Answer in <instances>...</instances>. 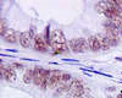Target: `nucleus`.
<instances>
[{
  "instance_id": "25",
  "label": "nucleus",
  "mask_w": 122,
  "mask_h": 98,
  "mask_svg": "<svg viewBox=\"0 0 122 98\" xmlns=\"http://www.w3.org/2000/svg\"><path fill=\"white\" fill-rule=\"evenodd\" d=\"M116 3H117V5H118L120 7H122V1H118V0H116Z\"/></svg>"
},
{
  "instance_id": "2",
  "label": "nucleus",
  "mask_w": 122,
  "mask_h": 98,
  "mask_svg": "<svg viewBox=\"0 0 122 98\" xmlns=\"http://www.w3.org/2000/svg\"><path fill=\"white\" fill-rule=\"evenodd\" d=\"M61 75H62V72L60 70H51L50 71V76H49V80H48V87L54 88L55 86L61 83Z\"/></svg>"
},
{
  "instance_id": "16",
  "label": "nucleus",
  "mask_w": 122,
  "mask_h": 98,
  "mask_svg": "<svg viewBox=\"0 0 122 98\" xmlns=\"http://www.w3.org/2000/svg\"><path fill=\"white\" fill-rule=\"evenodd\" d=\"M106 36H107L109 41H110L111 47H116V45H118V43H120V36H114V34H106Z\"/></svg>"
},
{
  "instance_id": "1",
  "label": "nucleus",
  "mask_w": 122,
  "mask_h": 98,
  "mask_svg": "<svg viewBox=\"0 0 122 98\" xmlns=\"http://www.w3.org/2000/svg\"><path fill=\"white\" fill-rule=\"evenodd\" d=\"M68 48L73 53H86L87 50H90L88 39L86 38H72L68 42Z\"/></svg>"
},
{
  "instance_id": "6",
  "label": "nucleus",
  "mask_w": 122,
  "mask_h": 98,
  "mask_svg": "<svg viewBox=\"0 0 122 98\" xmlns=\"http://www.w3.org/2000/svg\"><path fill=\"white\" fill-rule=\"evenodd\" d=\"M18 41H20V43H21V45H22L23 48H29L30 45H32L33 39H32V37L29 36V32L25 31V32H21V33H20Z\"/></svg>"
},
{
  "instance_id": "20",
  "label": "nucleus",
  "mask_w": 122,
  "mask_h": 98,
  "mask_svg": "<svg viewBox=\"0 0 122 98\" xmlns=\"http://www.w3.org/2000/svg\"><path fill=\"white\" fill-rule=\"evenodd\" d=\"M6 31H7V27H6V25H5V20L3 18V20H1V26H0V33H1V36H4Z\"/></svg>"
},
{
  "instance_id": "21",
  "label": "nucleus",
  "mask_w": 122,
  "mask_h": 98,
  "mask_svg": "<svg viewBox=\"0 0 122 98\" xmlns=\"http://www.w3.org/2000/svg\"><path fill=\"white\" fill-rule=\"evenodd\" d=\"M11 66H12L14 69H17V70H20V69H25V65L21 64V63H12Z\"/></svg>"
},
{
  "instance_id": "17",
  "label": "nucleus",
  "mask_w": 122,
  "mask_h": 98,
  "mask_svg": "<svg viewBox=\"0 0 122 98\" xmlns=\"http://www.w3.org/2000/svg\"><path fill=\"white\" fill-rule=\"evenodd\" d=\"M112 23L115 25V27H117L120 31H122V16L121 15H117V16H115L112 20Z\"/></svg>"
},
{
  "instance_id": "27",
  "label": "nucleus",
  "mask_w": 122,
  "mask_h": 98,
  "mask_svg": "<svg viewBox=\"0 0 122 98\" xmlns=\"http://www.w3.org/2000/svg\"><path fill=\"white\" fill-rule=\"evenodd\" d=\"M116 98H122V94H121V93H120V94H118V96H117V97H116Z\"/></svg>"
},
{
  "instance_id": "22",
  "label": "nucleus",
  "mask_w": 122,
  "mask_h": 98,
  "mask_svg": "<svg viewBox=\"0 0 122 98\" xmlns=\"http://www.w3.org/2000/svg\"><path fill=\"white\" fill-rule=\"evenodd\" d=\"M107 91H109V92H114V91H116V87H115V86H111V87L107 88Z\"/></svg>"
},
{
  "instance_id": "14",
  "label": "nucleus",
  "mask_w": 122,
  "mask_h": 98,
  "mask_svg": "<svg viewBox=\"0 0 122 98\" xmlns=\"http://www.w3.org/2000/svg\"><path fill=\"white\" fill-rule=\"evenodd\" d=\"M66 92H70V85L67 83H61L55 91V96H60L62 93H66Z\"/></svg>"
},
{
  "instance_id": "5",
  "label": "nucleus",
  "mask_w": 122,
  "mask_h": 98,
  "mask_svg": "<svg viewBox=\"0 0 122 98\" xmlns=\"http://www.w3.org/2000/svg\"><path fill=\"white\" fill-rule=\"evenodd\" d=\"M51 42L60 43V44H66V37L61 29H53L51 31Z\"/></svg>"
},
{
  "instance_id": "26",
  "label": "nucleus",
  "mask_w": 122,
  "mask_h": 98,
  "mask_svg": "<svg viewBox=\"0 0 122 98\" xmlns=\"http://www.w3.org/2000/svg\"><path fill=\"white\" fill-rule=\"evenodd\" d=\"M115 60H117V61H122V58H120V56H116V58H115Z\"/></svg>"
},
{
  "instance_id": "28",
  "label": "nucleus",
  "mask_w": 122,
  "mask_h": 98,
  "mask_svg": "<svg viewBox=\"0 0 122 98\" xmlns=\"http://www.w3.org/2000/svg\"><path fill=\"white\" fill-rule=\"evenodd\" d=\"M120 82H121V83H122V80H120Z\"/></svg>"
},
{
  "instance_id": "13",
  "label": "nucleus",
  "mask_w": 122,
  "mask_h": 98,
  "mask_svg": "<svg viewBox=\"0 0 122 98\" xmlns=\"http://www.w3.org/2000/svg\"><path fill=\"white\" fill-rule=\"evenodd\" d=\"M94 9H95V11L98 14H104L106 11V9H107V3L106 1H98L95 4Z\"/></svg>"
},
{
  "instance_id": "10",
  "label": "nucleus",
  "mask_w": 122,
  "mask_h": 98,
  "mask_svg": "<svg viewBox=\"0 0 122 98\" xmlns=\"http://www.w3.org/2000/svg\"><path fill=\"white\" fill-rule=\"evenodd\" d=\"M84 86H83V82L78 80V78H76V80H72L70 82V92L71 94H73L75 92L79 91V90H83Z\"/></svg>"
},
{
  "instance_id": "24",
  "label": "nucleus",
  "mask_w": 122,
  "mask_h": 98,
  "mask_svg": "<svg viewBox=\"0 0 122 98\" xmlns=\"http://www.w3.org/2000/svg\"><path fill=\"white\" fill-rule=\"evenodd\" d=\"M7 52H12V53H17L16 49H7Z\"/></svg>"
},
{
  "instance_id": "12",
  "label": "nucleus",
  "mask_w": 122,
  "mask_h": 98,
  "mask_svg": "<svg viewBox=\"0 0 122 98\" xmlns=\"http://www.w3.org/2000/svg\"><path fill=\"white\" fill-rule=\"evenodd\" d=\"M23 82L27 83V85L30 83V82H33V67H28L27 69V71L23 75Z\"/></svg>"
},
{
  "instance_id": "4",
  "label": "nucleus",
  "mask_w": 122,
  "mask_h": 98,
  "mask_svg": "<svg viewBox=\"0 0 122 98\" xmlns=\"http://www.w3.org/2000/svg\"><path fill=\"white\" fill-rule=\"evenodd\" d=\"M34 49L40 53H46L48 52V44L42 34H37L34 38Z\"/></svg>"
},
{
  "instance_id": "7",
  "label": "nucleus",
  "mask_w": 122,
  "mask_h": 98,
  "mask_svg": "<svg viewBox=\"0 0 122 98\" xmlns=\"http://www.w3.org/2000/svg\"><path fill=\"white\" fill-rule=\"evenodd\" d=\"M17 34L18 33H16L15 29L7 28V31L5 32V34L3 36V38H4V41L7 42V43H16L17 42Z\"/></svg>"
},
{
  "instance_id": "8",
  "label": "nucleus",
  "mask_w": 122,
  "mask_h": 98,
  "mask_svg": "<svg viewBox=\"0 0 122 98\" xmlns=\"http://www.w3.org/2000/svg\"><path fill=\"white\" fill-rule=\"evenodd\" d=\"M88 44H89V48H90L92 52H98V50L101 49L100 42H99V39H98L97 36H90L88 38Z\"/></svg>"
},
{
  "instance_id": "23",
  "label": "nucleus",
  "mask_w": 122,
  "mask_h": 98,
  "mask_svg": "<svg viewBox=\"0 0 122 98\" xmlns=\"http://www.w3.org/2000/svg\"><path fill=\"white\" fill-rule=\"evenodd\" d=\"M65 61H70V63H78L77 60H73V59H64Z\"/></svg>"
},
{
  "instance_id": "15",
  "label": "nucleus",
  "mask_w": 122,
  "mask_h": 98,
  "mask_svg": "<svg viewBox=\"0 0 122 98\" xmlns=\"http://www.w3.org/2000/svg\"><path fill=\"white\" fill-rule=\"evenodd\" d=\"M43 37L45 39L48 47H50V44H51V32H50V25H46V27L44 29V36Z\"/></svg>"
},
{
  "instance_id": "18",
  "label": "nucleus",
  "mask_w": 122,
  "mask_h": 98,
  "mask_svg": "<svg viewBox=\"0 0 122 98\" xmlns=\"http://www.w3.org/2000/svg\"><path fill=\"white\" fill-rule=\"evenodd\" d=\"M71 81H72V76H71L70 74L64 72L62 75H61V83H67V82H71Z\"/></svg>"
},
{
  "instance_id": "9",
  "label": "nucleus",
  "mask_w": 122,
  "mask_h": 98,
  "mask_svg": "<svg viewBox=\"0 0 122 98\" xmlns=\"http://www.w3.org/2000/svg\"><path fill=\"white\" fill-rule=\"evenodd\" d=\"M42 70H43V67H39V66L33 67V83L36 86H39L40 82H42V78H43Z\"/></svg>"
},
{
  "instance_id": "11",
  "label": "nucleus",
  "mask_w": 122,
  "mask_h": 98,
  "mask_svg": "<svg viewBox=\"0 0 122 98\" xmlns=\"http://www.w3.org/2000/svg\"><path fill=\"white\" fill-rule=\"evenodd\" d=\"M97 37H98V39H99V42H100V47H101V49H103V50H107V49L111 47L110 41H109V38H107V36H106V34L99 33V34H97Z\"/></svg>"
},
{
  "instance_id": "19",
  "label": "nucleus",
  "mask_w": 122,
  "mask_h": 98,
  "mask_svg": "<svg viewBox=\"0 0 122 98\" xmlns=\"http://www.w3.org/2000/svg\"><path fill=\"white\" fill-rule=\"evenodd\" d=\"M84 94H86V88H83V90H79V91L75 92L72 96H73V98H84Z\"/></svg>"
},
{
  "instance_id": "3",
  "label": "nucleus",
  "mask_w": 122,
  "mask_h": 98,
  "mask_svg": "<svg viewBox=\"0 0 122 98\" xmlns=\"http://www.w3.org/2000/svg\"><path fill=\"white\" fill-rule=\"evenodd\" d=\"M1 77L6 81H15L16 80V72L15 69L10 65V66H4L1 65Z\"/></svg>"
},
{
  "instance_id": "29",
  "label": "nucleus",
  "mask_w": 122,
  "mask_h": 98,
  "mask_svg": "<svg viewBox=\"0 0 122 98\" xmlns=\"http://www.w3.org/2000/svg\"><path fill=\"white\" fill-rule=\"evenodd\" d=\"M121 94H122V91H121Z\"/></svg>"
}]
</instances>
